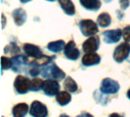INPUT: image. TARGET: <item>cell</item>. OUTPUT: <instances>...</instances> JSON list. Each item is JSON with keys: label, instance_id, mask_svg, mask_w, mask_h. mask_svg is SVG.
<instances>
[{"label": "cell", "instance_id": "cell-13", "mask_svg": "<svg viewBox=\"0 0 130 117\" xmlns=\"http://www.w3.org/2000/svg\"><path fill=\"white\" fill-rule=\"evenodd\" d=\"M101 59L98 53L94 52H91L85 54L82 61V64L85 66H92L99 64L101 62Z\"/></svg>", "mask_w": 130, "mask_h": 117}, {"label": "cell", "instance_id": "cell-1", "mask_svg": "<svg viewBox=\"0 0 130 117\" xmlns=\"http://www.w3.org/2000/svg\"><path fill=\"white\" fill-rule=\"evenodd\" d=\"M40 75L45 78L55 80H62L66 77V73L53 61L43 66Z\"/></svg>", "mask_w": 130, "mask_h": 117}, {"label": "cell", "instance_id": "cell-10", "mask_svg": "<svg viewBox=\"0 0 130 117\" xmlns=\"http://www.w3.org/2000/svg\"><path fill=\"white\" fill-rule=\"evenodd\" d=\"M64 54L66 57L70 60H77L80 56L79 49L77 48L75 43L73 40H70L64 48Z\"/></svg>", "mask_w": 130, "mask_h": 117}, {"label": "cell", "instance_id": "cell-9", "mask_svg": "<svg viewBox=\"0 0 130 117\" xmlns=\"http://www.w3.org/2000/svg\"><path fill=\"white\" fill-rule=\"evenodd\" d=\"M123 34V31L120 29L106 30L103 33L104 41L107 44L116 43L120 41Z\"/></svg>", "mask_w": 130, "mask_h": 117}, {"label": "cell", "instance_id": "cell-26", "mask_svg": "<svg viewBox=\"0 0 130 117\" xmlns=\"http://www.w3.org/2000/svg\"><path fill=\"white\" fill-rule=\"evenodd\" d=\"M30 69L29 71L30 75H31L32 77H35L40 74L41 69H40L39 66H37V65H30Z\"/></svg>", "mask_w": 130, "mask_h": 117}, {"label": "cell", "instance_id": "cell-24", "mask_svg": "<svg viewBox=\"0 0 130 117\" xmlns=\"http://www.w3.org/2000/svg\"><path fill=\"white\" fill-rule=\"evenodd\" d=\"M2 70H7L12 66V61L11 59H9L5 56H2Z\"/></svg>", "mask_w": 130, "mask_h": 117}, {"label": "cell", "instance_id": "cell-23", "mask_svg": "<svg viewBox=\"0 0 130 117\" xmlns=\"http://www.w3.org/2000/svg\"><path fill=\"white\" fill-rule=\"evenodd\" d=\"M44 81L38 78H35L30 81V91H39L41 89H43Z\"/></svg>", "mask_w": 130, "mask_h": 117}, {"label": "cell", "instance_id": "cell-5", "mask_svg": "<svg viewBox=\"0 0 130 117\" xmlns=\"http://www.w3.org/2000/svg\"><path fill=\"white\" fill-rule=\"evenodd\" d=\"M130 53V44L127 42L120 43L114 50L113 59L117 62H122L126 59Z\"/></svg>", "mask_w": 130, "mask_h": 117}, {"label": "cell", "instance_id": "cell-19", "mask_svg": "<svg viewBox=\"0 0 130 117\" xmlns=\"http://www.w3.org/2000/svg\"><path fill=\"white\" fill-rule=\"evenodd\" d=\"M65 46L66 43L64 42V40H60L49 43L47 45V49L53 53H59L65 48Z\"/></svg>", "mask_w": 130, "mask_h": 117}, {"label": "cell", "instance_id": "cell-12", "mask_svg": "<svg viewBox=\"0 0 130 117\" xmlns=\"http://www.w3.org/2000/svg\"><path fill=\"white\" fill-rule=\"evenodd\" d=\"M24 51L27 56H30L35 59H39L43 56L41 49L37 46L31 43H25L23 46Z\"/></svg>", "mask_w": 130, "mask_h": 117}, {"label": "cell", "instance_id": "cell-25", "mask_svg": "<svg viewBox=\"0 0 130 117\" xmlns=\"http://www.w3.org/2000/svg\"><path fill=\"white\" fill-rule=\"evenodd\" d=\"M4 52H5V53H8V52H10L11 54H16V53H20V48L18 46H17L16 44L12 43L11 45H8V46H5Z\"/></svg>", "mask_w": 130, "mask_h": 117}, {"label": "cell", "instance_id": "cell-2", "mask_svg": "<svg viewBox=\"0 0 130 117\" xmlns=\"http://www.w3.org/2000/svg\"><path fill=\"white\" fill-rule=\"evenodd\" d=\"M79 28L82 34L85 37H91L98 32V24L92 20L84 19L82 20L79 24Z\"/></svg>", "mask_w": 130, "mask_h": 117}, {"label": "cell", "instance_id": "cell-17", "mask_svg": "<svg viewBox=\"0 0 130 117\" xmlns=\"http://www.w3.org/2000/svg\"><path fill=\"white\" fill-rule=\"evenodd\" d=\"M28 105L25 103H21L15 105L12 109V114L14 117H23L27 115Z\"/></svg>", "mask_w": 130, "mask_h": 117}, {"label": "cell", "instance_id": "cell-7", "mask_svg": "<svg viewBox=\"0 0 130 117\" xmlns=\"http://www.w3.org/2000/svg\"><path fill=\"white\" fill-rule=\"evenodd\" d=\"M60 86L57 81L55 79H48L44 81L43 91L46 96L53 97L59 92Z\"/></svg>", "mask_w": 130, "mask_h": 117}, {"label": "cell", "instance_id": "cell-11", "mask_svg": "<svg viewBox=\"0 0 130 117\" xmlns=\"http://www.w3.org/2000/svg\"><path fill=\"white\" fill-rule=\"evenodd\" d=\"M100 46V39L98 37H91L88 40H86L82 45V49L85 53H91L95 52L98 49Z\"/></svg>", "mask_w": 130, "mask_h": 117}, {"label": "cell", "instance_id": "cell-18", "mask_svg": "<svg viewBox=\"0 0 130 117\" xmlns=\"http://www.w3.org/2000/svg\"><path fill=\"white\" fill-rule=\"evenodd\" d=\"M72 97L67 91H60L56 94V101L60 106H66L71 102Z\"/></svg>", "mask_w": 130, "mask_h": 117}, {"label": "cell", "instance_id": "cell-4", "mask_svg": "<svg viewBox=\"0 0 130 117\" xmlns=\"http://www.w3.org/2000/svg\"><path fill=\"white\" fill-rule=\"evenodd\" d=\"M120 88V85L117 81L110 78H106L103 79L101 82V91L102 94H113L119 91Z\"/></svg>", "mask_w": 130, "mask_h": 117}, {"label": "cell", "instance_id": "cell-14", "mask_svg": "<svg viewBox=\"0 0 130 117\" xmlns=\"http://www.w3.org/2000/svg\"><path fill=\"white\" fill-rule=\"evenodd\" d=\"M12 17L14 18V23L18 26L23 25L27 20L26 11L22 8H16L12 11Z\"/></svg>", "mask_w": 130, "mask_h": 117}, {"label": "cell", "instance_id": "cell-6", "mask_svg": "<svg viewBox=\"0 0 130 117\" xmlns=\"http://www.w3.org/2000/svg\"><path fill=\"white\" fill-rule=\"evenodd\" d=\"M30 81L23 76V75H18L14 82V87L16 92L19 94H27V91L30 90Z\"/></svg>", "mask_w": 130, "mask_h": 117}, {"label": "cell", "instance_id": "cell-31", "mask_svg": "<svg viewBox=\"0 0 130 117\" xmlns=\"http://www.w3.org/2000/svg\"><path fill=\"white\" fill-rule=\"evenodd\" d=\"M46 1H48V2H54L55 0H46Z\"/></svg>", "mask_w": 130, "mask_h": 117}, {"label": "cell", "instance_id": "cell-8", "mask_svg": "<svg viewBox=\"0 0 130 117\" xmlns=\"http://www.w3.org/2000/svg\"><path fill=\"white\" fill-rule=\"evenodd\" d=\"M30 114L34 117H46L48 115V110L46 105L40 101H34L30 106Z\"/></svg>", "mask_w": 130, "mask_h": 117}, {"label": "cell", "instance_id": "cell-3", "mask_svg": "<svg viewBox=\"0 0 130 117\" xmlns=\"http://www.w3.org/2000/svg\"><path fill=\"white\" fill-rule=\"evenodd\" d=\"M12 66L11 69L16 73H22L26 72L28 65H30L27 56L19 55L11 58Z\"/></svg>", "mask_w": 130, "mask_h": 117}, {"label": "cell", "instance_id": "cell-20", "mask_svg": "<svg viewBox=\"0 0 130 117\" xmlns=\"http://www.w3.org/2000/svg\"><path fill=\"white\" fill-rule=\"evenodd\" d=\"M54 59H56V56H45L43 55L42 57L39 58V59H36L35 60L30 62V65H37V66H44L46 65H47L48 63H50V62H52Z\"/></svg>", "mask_w": 130, "mask_h": 117}, {"label": "cell", "instance_id": "cell-29", "mask_svg": "<svg viewBox=\"0 0 130 117\" xmlns=\"http://www.w3.org/2000/svg\"><path fill=\"white\" fill-rule=\"evenodd\" d=\"M30 1H31V0H20V2L21 3H27V2H28Z\"/></svg>", "mask_w": 130, "mask_h": 117}, {"label": "cell", "instance_id": "cell-22", "mask_svg": "<svg viewBox=\"0 0 130 117\" xmlns=\"http://www.w3.org/2000/svg\"><path fill=\"white\" fill-rule=\"evenodd\" d=\"M64 88L71 93H75L78 91V85L75 80L71 77H67L64 81Z\"/></svg>", "mask_w": 130, "mask_h": 117}, {"label": "cell", "instance_id": "cell-27", "mask_svg": "<svg viewBox=\"0 0 130 117\" xmlns=\"http://www.w3.org/2000/svg\"><path fill=\"white\" fill-rule=\"evenodd\" d=\"M123 39L126 42H130V25L126 27L123 30Z\"/></svg>", "mask_w": 130, "mask_h": 117}, {"label": "cell", "instance_id": "cell-28", "mask_svg": "<svg viewBox=\"0 0 130 117\" xmlns=\"http://www.w3.org/2000/svg\"><path fill=\"white\" fill-rule=\"evenodd\" d=\"M120 7L123 10H126L130 4V0H120Z\"/></svg>", "mask_w": 130, "mask_h": 117}, {"label": "cell", "instance_id": "cell-21", "mask_svg": "<svg viewBox=\"0 0 130 117\" xmlns=\"http://www.w3.org/2000/svg\"><path fill=\"white\" fill-rule=\"evenodd\" d=\"M98 24L101 26V27H107L110 26L111 24V17L110 16L109 14L104 12L101 13L98 17Z\"/></svg>", "mask_w": 130, "mask_h": 117}, {"label": "cell", "instance_id": "cell-16", "mask_svg": "<svg viewBox=\"0 0 130 117\" xmlns=\"http://www.w3.org/2000/svg\"><path fill=\"white\" fill-rule=\"evenodd\" d=\"M81 5L87 10L98 11L101 6L100 0H79Z\"/></svg>", "mask_w": 130, "mask_h": 117}, {"label": "cell", "instance_id": "cell-15", "mask_svg": "<svg viewBox=\"0 0 130 117\" xmlns=\"http://www.w3.org/2000/svg\"><path fill=\"white\" fill-rule=\"evenodd\" d=\"M62 9L68 15H74L75 13V5L71 0H58Z\"/></svg>", "mask_w": 130, "mask_h": 117}, {"label": "cell", "instance_id": "cell-30", "mask_svg": "<svg viewBox=\"0 0 130 117\" xmlns=\"http://www.w3.org/2000/svg\"><path fill=\"white\" fill-rule=\"evenodd\" d=\"M127 97H128V98L130 100V89L127 91Z\"/></svg>", "mask_w": 130, "mask_h": 117}]
</instances>
